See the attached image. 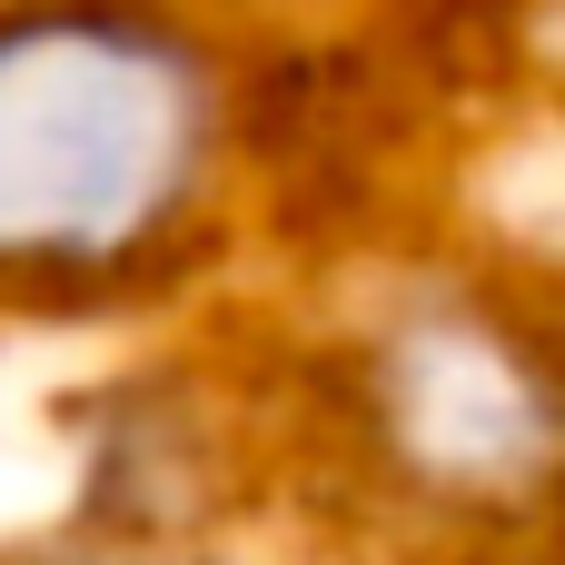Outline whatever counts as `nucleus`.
I'll return each mask as SVG.
<instances>
[{"instance_id":"f257e3e1","label":"nucleus","mask_w":565,"mask_h":565,"mask_svg":"<svg viewBox=\"0 0 565 565\" xmlns=\"http://www.w3.org/2000/svg\"><path fill=\"white\" fill-rule=\"evenodd\" d=\"M238 60L169 0H0V308L159 298L238 179Z\"/></svg>"},{"instance_id":"f03ea898","label":"nucleus","mask_w":565,"mask_h":565,"mask_svg":"<svg viewBox=\"0 0 565 565\" xmlns=\"http://www.w3.org/2000/svg\"><path fill=\"white\" fill-rule=\"evenodd\" d=\"M348 467L367 497L457 536L487 565L497 536L546 526L556 497V358L497 298H407L348 377Z\"/></svg>"},{"instance_id":"7ed1b4c3","label":"nucleus","mask_w":565,"mask_h":565,"mask_svg":"<svg viewBox=\"0 0 565 565\" xmlns=\"http://www.w3.org/2000/svg\"><path fill=\"white\" fill-rule=\"evenodd\" d=\"M0 565H179L169 546H139V536H30V546H0Z\"/></svg>"}]
</instances>
